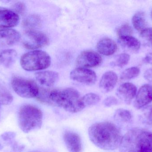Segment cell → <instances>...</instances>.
<instances>
[{"mask_svg":"<svg viewBox=\"0 0 152 152\" xmlns=\"http://www.w3.org/2000/svg\"><path fill=\"white\" fill-rule=\"evenodd\" d=\"M17 53L13 49H7L0 53V62L6 68H9L16 61Z\"/></svg>","mask_w":152,"mask_h":152,"instance_id":"d6986e66","label":"cell"},{"mask_svg":"<svg viewBox=\"0 0 152 152\" xmlns=\"http://www.w3.org/2000/svg\"><path fill=\"white\" fill-rule=\"evenodd\" d=\"M76 65L79 68H94L99 66L102 62L101 55L92 51H86L81 52L76 59Z\"/></svg>","mask_w":152,"mask_h":152,"instance_id":"ba28073f","label":"cell"},{"mask_svg":"<svg viewBox=\"0 0 152 152\" xmlns=\"http://www.w3.org/2000/svg\"><path fill=\"white\" fill-rule=\"evenodd\" d=\"M49 100L55 104L71 113H77L84 109L79 93L72 88L50 90Z\"/></svg>","mask_w":152,"mask_h":152,"instance_id":"3957f363","label":"cell"},{"mask_svg":"<svg viewBox=\"0 0 152 152\" xmlns=\"http://www.w3.org/2000/svg\"><path fill=\"white\" fill-rule=\"evenodd\" d=\"M117 74L112 71H109L104 74L100 80L99 87L105 93L113 90L118 82Z\"/></svg>","mask_w":152,"mask_h":152,"instance_id":"2e32d148","label":"cell"},{"mask_svg":"<svg viewBox=\"0 0 152 152\" xmlns=\"http://www.w3.org/2000/svg\"><path fill=\"white\" fill-rule=\"evenodd\" d=\"M142 120L145 124L152 125V105L145 107L142 111Z\"/></svg>","mask_w":152,"mask_h":152,"instance_id":"484cf974","label":"cell"},{"mask_svg":"<svg viewBox=\"0 0 152 152\" xmlns=\"http://www.w3.org/2000/svg\"><path fill=\"white\" fill-rule=\"evenodd\" d=\"M140 73V69L136 67H132L125 70L120 76V79L121 80H129L137 77Z\"/></svg>","mask_w":152,"mask_h":152,"instance_id":"d4e9b609","label":"cell"},{"mask_svg":"<svg viewBox=\"0 0 152 152\" xmlns=\"http://www.w3.org/2000/svg\"><path fill=\"white\" fill-rule=\"evenodd\" d=\"M97 51L104 55L110 56L115 53L118 49L117 44L112 39L103 38L96 45Z\"/></svg>","mask_w":152,"mask_h":152,"instance_id":"e0dca14e","label":"cell"},{"mask_svg":"<svg viewBox=\"0 0 152 152\" xmlns=\"http://www.w3.org/2000/svg\"><path fill=\"white\" fill-rule=\"evenodd\" d=\"M15 13L20 15H23L26 11V6L22 2H17L12 6V10Z\"/></svg>","mask_w":152,"mask_h":152,"instance_id":"f546056e","label":"cell"},{"mask_svg":"<svg viewBox=\"0 0 152 152\" xmlns=\"http://www.w3.org/2000/svg\"><path fill=\"white\" fill-rule=\"evenodd\" d=\"M151 17H152V10H151Z\"/></svg>","mask_w":152,"mask_h":152,"instance_id":"836d02e7","label":"cell"},{"mask_svg":"<svg viewBox=\"0 0 152 152\" xmlns=\"http://www.w3.org/2000/svg\"><path fill=\"white\" fill-rule=\"evenodd\" d=\"M13 101V97L9 90L0 83V104L8 105Z\"/></svg>","mask_w":152,"mask_h":152,"instance_id":"cb8c5ba5","label":"cell"},{"mask_svg":"<svg viewBox=\"0 0 152 152\" xmlns=\"http://www.w3.org/2000/svg\"><path fill=\"white\" fill-rule=\"evenodd\" d=\"M152 102V86L146 84L142 86L137 93L134 105L137 109H140Z\"/></svg>","mask_w":152,"mask_h":152,"instance_id":"8fae6325","label":"cell"},{"mask_svg":"<svg viewBox=\"0 0 152 152\" xmlns=\"http://www.w3.org/2000/svg\"><path fill=\"white\" fill-rule=\"evenodd\" d=\"M130 55L126 53H122L118 55L113 65L115 66L122 68L128 63L130 60Z\"/></svg>","mask_w":152,"mask_h":152,"instance_id":"4316f807","label":"cell"},{"mask_svg":"<svg viewBox=\"0 0 152 152\" xmlns=\"http://www.w3.org/2000/svg\"><path fill=\"white\" fill-rule=\"evenodd\" d=\"M144 77L148 82L152 83V68L145 70L144 74Z\"/></svg>","mask_w":152,"mask_h":152,"instance_id":"1f68e13d","label":"cell"},{"mask_svg":"<svg viewBox=\"0 0 152 152\" xmlns=\"http://www.w3.org/2000/svg\"><path fill=\"white\" fill-rule=\"evenodd\" d=\"M115 120L123 123H129L132 119L131 112L127 110L120 109L115 112L114 114Z\"/></svg>","mask_w":152,"mask_h":152,"instance_id":"7402d4cb","label":"cell"},{"mask_svg":"<svg viewBox=\"0 0 152 152\" xmlns=\"http://www.w3.org/2000/svg\"><path fill=\"white\" fill-rule=\"evenodd\" d=\"M49 39L47 35L37 30H25L22 44L26 49L36 50L48 44Z\"/></svg>","mask_w":152,"mask_h":152,"instance_id":"52a82bcc","label":"cell"},{"mask_svg":"<svg viewBox=\"0 0 152 152\" xmlns=\"http://www.w3.org/2000/svg\"><path fill=\"white\" fill-rule=\"evenodd\" d=\"M42 111L35 106L26 104L20 108L18 123L20 129L25 133L40 129L42 124Z\"/></svg>","mask_w":152,"mask_h":152,"instance_id":"277c9868","label":"cell"},{"mask_svg":"<svg viewBox=\"0 0 152 152\" xmlns=\"http://www.w3.org/2000/svg\"><path fill=\"white\" fill-rule=\"evenodd\" d=\"M88 134L91 142L105 151H113L118 148L122 137L118 128L110 122L93 124L89 127Z\"/></svg>","mask_w":152,"mask_h":152,"instance_id":"6da1fadb","label":"cell"},{"mask_svg":"<svg viewBox=\"0 0 152 152\" xmlns=\"http://www.w3.org/2000/svg\"><path fill=\"white\" fill-rule=\"evenodd\" d=\"M137 88L132 83H125L120 86L117 91L118 97L128 105L131 104L136 95Z\"/></svg>","mask_w":152,"mask_h":152,"instance_id":"7c38bea8","label":"cell"},{"mask_svg":"<svg viewBox=\"0 0 152 152\" xmlns=\"http://www.w3.org/2000/svg\"><path fill=\"white\" fill-rule=\"evenodd\" d=\"M117 33L119 37L126 36H132L133 29L129 24H125L118 29Z\"/></svg>","mask_w":152,"mask_h":152,"instance_id":"f1b7e54d","label":"cell"},{"mask_svg":"<svg viewBox=\"0 0 152 152\" xmlns=\"http://www.w3.org/2000/svg\"><path fill=\"white\" fill-rule=\"evenodd\" d=\"M100 98L96 94L89 93L81 97V101L84 109L86 107H91L99 103Z\"/></svg>","mask_w":152,"mask_h":152,"instance_id":"603a6c76","label":"cell"},{"mask_svg":"<svg viewBox=\"0 0 152 152\" xmlns=\"http://www.w3.org/2000/svg\"><path fill=\"white\" fill-rule=\"evenodd\" d=\"M118 43L123 48L133 53H137L141 48V42L132 36L120 37Z\"/></svg>","mask_w":152,"mask_h":152,"instance_id":"ac0fdd59","label":"cell"},{"mask_svg":"<svg viewBox=\"0 0 152 152\" xmlns=\"http://www.w3.org/2000/svg\"><path fill=\"white\" fill-rule=\"evenodd\" d=\"M143 62L146 64L152 65V52L146 54V56L144 58Z\"/></svg>","mask_w":152,"mask_h":152,"instance_id":"d6a6232c","label":"cell"},{"mask_svg":"<svg viewBox=\"0 0 152 152\" xmlns=\"http://www.w3.org/2000/svg\"><path fill=\"white\" fill-rule=\"evenodd\" d=\"M11 84L13 91L23 98H34L39 93V88L37 84L30 79L14 76L12 79Z\"/></svg>","mask_w":152,"mask_h":152,"instance_id":"8992f818","label":"cell"},{"mask_svg":"<svg viewBox=\"0 0 152 152\" xmlns=\"http://www.w3.org/2000/svg\"><path fill=\"white\" fill-rule=\"evenodd\" d=\"M152 152V149L151 151V152Z\"/></svg>","mask_w":152,"mask_h":152,"instance_id":"e575fe53","label":"cell"},{"mask_svg":"<svg viewBox=\"0 0 152 152\" xmlns=\"http://www.w3.org/2000/svg\"><path fill=\"white\" fill-rule=\"evenodd\" d=\"M63 139L69 152H81L82 143L78 134L72 131H66L63 134Z\"/></svg>","mask_w":152,"mask_h":152,"instance_id":"5bb4252c","label":"cell"},{"mask_svg":"<svg viewBox=\"0 0 152 152\" xmlns=\"http://www.w3.org/2000/svg\"><path fill=\"white\" fill-rule=\"evenodd\" d=\"M35 78L40 84L50 87L53 86L57 82L58 79V74L51 70L40 71L36 73Z\"/></svg>","mask_w":152,"mask_h":152,"instance_id":"9a60e30c","label":"cell"},{"mask_svg":"<svg viewBox=\"0 0 152 152\" xmlns=\"http://www.w3.org/2000/svg\"><path fill=\"white\" fill-rule=\"evenodd\" d=\"M19 21V15L12 10L0 6V29L14 27Z\"/></svg>","mask_w":152,"mask_h":152,"instance_id":"30bf717a","label":"cell"},{"mask_svg":"<svg viewBox=\"0 0 152 152\" xmlns=\"http://www.w3.org/2000/svg\"><path fill=\"white\" fill-rule=\"evenodd\" d=\"M41 24V19L40 17L36 14H32L24 19L22 25L26 30H36Z\"/></svg>","mask_w":152,"mask_h":152,"instance_id":"ffe728a7","label":"cell"},{"mask_svg":"<svg viewBox=\"0 0 152 152\" xmlns=\"http://www.w3.org/2000/svg\"><path fill=\"white\" fill-rule=\"evenodd\" d=\"M104 105L107 107L117 105L118 104V99L113 96H109L106 98L103 102Z\"/></svg>","mask_w":152,"mask_h":152,"instance_id":"4dcf8cb0","label":"cell"},{"mask_svg":"<svg viewBox=\"0 0 152 152\" xmlns=\"http://www.w3.org/2000/svg\"><path fill=\"white\" fill-rule=\"evenodd\" d=\"M18 31L11 28L0 29V47L11 46L20 40Z\"/></svg>","mask_w":152,"mask_h":152,"instance_id":"4fadbf2b","label":"cell"},{"mask_svg":"<svg viewBox=\"0 0 152 152\" xmlns=\"http://www.w3.org/2000/svg\"><path fill=\"white\" fill-rule=\"evenodd\" d=\"M51 58L46 52L31 51L24 54L20 58V64L27 71H36L48 68L50 65Z\"/></svg>","mask_w":152,"mask_h":152,"instance_id":"5b68a950","label":"cell"},{"mask_svg":"<svg viewBox=\"0 0 152 152\" xmlns=\"http://www.w3.org/2000/svg\"><path fill=\"white\" fill-rule=\"evenodd\" d=\"M140 36L145 43L152 47V28H146L141 31Z\"/></svg>","mask_w":152,"mask_h":152,"instance_id":"83f0119b","label":"cell"},{"mask_svg":"<svg viewBox=\"0 0 152 152\" xmlns=\"http://www.w3.org/2000/svg\"><path fill=\"white\" fill-rule=\"evenodd\" d=\"M120 152H150L152 149V133L140 129L128 131L121 138Z\"/></svg>","mask_w":152,"mask_h":152,"instance_id":"7a4b0ae2","label":"cell"},{"mask_svg":"<svg viewBox=\"0 0 152 152\" xmlns=\"http://www.w3.org/2000/svg\"><path fill=\"white\" fill-rule=\"evenodd\" d=\"M132 23L137 31H142L146 28L147 22L144 12L139 11L136 13L132 18Z\"/></svg>","mask_w":152,"mask_h":152,"instance_id":"44dd1931","label":"cell"},{"mask_svg":"<svg viewBox=\"0 0 152 152\" xmlns=\"http://www.w3.org/2000/svg\"><path fill=\"white\" fill-rule=\"evenodd\" d=\"M73 80L88 85H92L96 81V76L93 70L86 68H78L73 70L70 74Z\"/></svg>","mask_w":152,"mask_h":152,"instance_id":"9c48e42d","label":"cell"}]
</instances>
